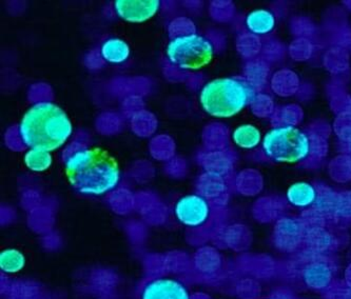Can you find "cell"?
Wrapping results in <instances>:
<instances>
[{
  "instance_id": "cell-10",
  "label": "cell",
  "mask_w": 351,
  "mask_h": 299,
  "mask_svg": "<svg viewBox=\"0 0 351 299\" xmlns=\"http://www.w3.org/2000/svg\"><path fill=\"white\" fill-rule=\"evenodd\" d=\"M319 192L315 183L299 181L291 183L286 191V200L298 210H308L317 205Z\"/></svg>"
},
{
  "instance_id": "cell-13",
  "label": "cell",
  "mask_w": 351,
  "mask_h": 299,
  "mask_svg": "<svg viewBox=\"0 0 351 299\" xmlns=\"http://www.w3.org/2000/svg\"><path fill=\"white\" fill-rule=\"evenodd\" d=\"M150 80L145 77H123L112 80L109 89L112 94L123 99L131 95H146L150 91Z\"/></svg>"
},
{
  "instance_id": "cell-21",
  "label": "cell",
  "mask_w": 351,
  "mask_h": 299,
  "mask_svg": "<svg viewBox=\"0 0 351 299\" xmlns=\"http://www.w3.org/2000/svg\"><path fill=\"white\" fill-rule=\"evenodd\" d=\"M203 140L207 151H223L227 142L225 127L217 124L206 127Z\"/></svg>"
},
{
  "instance_id": "cell-12",
  "label": "cell",
  "mask_w": 351,
  "mask_h": 299,
  "mask_svg": "<svg viewBox=\"0 0 351 299\" xmlns=\"http://www.w3.org/2000/svg\"><path fill=\"white\" fill-rule=\"evenodd\" d=\"M303 222L294 217H283L278 220L274 230V236L278 244L284 249H292L297 247L306 236Z\"/></svg>"
},
{
  "instance_id": "cell-28",
  "label": "cell",
  "mask_w": 351,
  "mask_h": 299,
  "mask_svg": "<svg viewBox=\"0 0 351 299\" xmlns=\"http://www.w3.org/2000/svg\"><path fill=\"white\" fill-rule=\"evenodd\" d=\"M165 171L172 177H182L187 173V162L184 158L174 156L169 161H167Z\"/></svg>"
},
{
  "instance_id": "cell-9",
  "label": "cell",
  "mask_w": 351,
  "mask_h": 299,
  "mask_svg": "<svg viewBox=\"0 0 351 299\" xmlns=\"http://www.w3.org/2000/svg\"><path fill=\"white\" fill-rule=\"evenodd\" d=\"M245 29L254 37L268 36L278 27V17L268 8H258L249 12L244 19Z\"/></svg>"
},
{
  "instance_id": "cell-16",
  "label": "cell",
  "mask_w": 351,
  "mask_h": 299,
  "mask_svg": "<svg viewBox=\"0 0 351 299\" xmlns=\"http://www.w3.org/2000/svg\"><path fill=\"white\" fill-rule=\"evenodd\" d=\"M199 194L207 197L210 200H217L225 196L227 192L226 177L217 175V174L205 173L199 177Z\"/></svg>"
},
{
  "instance_id": "cell-26",
  "label": "cell",
  "mask_w": 351,
  "mask_h": 299,
  "mask_svg": "<svg viewBox=\"0 0 351 299\" xmlns=\"http://www.w3.org/2000/svg\"><path fill=\"white\" fill-rule=\"evenodd\" d=\"M143 110H145L144 99L139 95L125 97L121 101V115L125 118L131 119Z\"/></svg>"
},
{
  "instance_id": "cell-29",
  "label": "cell",
  "mask_w": 351,
  "mask_h": 299,
  "mask_svg": "<svg viewBox=\"0 0 351 299\" xmlns=\"http://www.w3.org/2000/svg\"><path fill=\"white\" fill-rule=\"evenodd\" d=\"M85 64L90 70H98L103 68L105 60L101 56V51L92 50L91 52H89L86 57Z\"/></svg>"
},
{
  "instance_id": "cell-14",
  "label": "cell",
  "mask_w": 351,
  "mask_h": 299,
  "mask_svg": "<svg viewBox=\"0 0 351 299\" xmlns=\"http://www.w3.org/2000/svg\"><path fill=\"white\" fill-rule=\"evenodd\" d=\"M264 134L258 127L252 124H243L233 130L231 140L237 148L245 151H252L262 146Z\"/></svg>"
},
{
  "instance_id": "cell-19",
  "label": "cell",
  "mask_w": 351,
  "mask_h": 299,
  "mask_svg": "<svg viewBox=\"0 0 351 299\" xmlns=\"http://www.w3.org/2000/svg\"><path fill=\"white\" fill-rule=\"evenodd\" d=\"M149 151L154 159L169 161L176 155V142L169 135H158L150 140Z\"/></svg>"
},
{
  "instance_id": "cell-30",
  "label": "cell",
  "mask_w": 351,
  "mask_h": 299,
  "mask_svg": "<svg viewBox=\"0 0 351 299\" xmlns=\"http://www.w3.org/2000/svg\"><path fill=\"white\" fill-rule=\"evenodd\" d=\"M263 299H276V298H274V297H266V298H263Z\"/></svg>"
},
{
  "instance_id": "cell-5",
  "label": "cell",
  "mask_w": 351,
  "mask_h": 299,
  "mask_svg": "<svg viewBox=\"0 0 351 299\" xmlns=\"http://www.w3.org/2000/svg\"><path fill=\"white\" fill-rule=\"evenodd\" d=\"M217 46L211 37L196 34L171 39L167 57L171 66L182 71H196L213 60Z\"/></svg>"
},
{
  "instance_id": "cell-23",
  "label": "cell",
  "mask_w": 351,
  "mask_h": 299,
  "mask_svg": "<svg viewBox=\"0 0 351 299\" xmlns=\"http://www.w3.org/2000/svg\"><path fill=\"white\" fill-rule=\"evenodd\" d=\"M25 162L29 169L34 172L46 171L52 165V157L50 152L31 148L30 151L25 154Z\"/></svg>"
},
{
  "instance_id": "cell-2",
  "label": "cell",
  "mask_w": 351,
  "mask_h": 299,
  "mask_svg": "<svg viewBox=\"0 0 351 299\" xmlns=\"http://www.w3.org/2000/svg\"><path fill=\"white\" fill-rule=\"evenodd\" d=\"M19 131L25 146L51 152L69 140L73 128L68 115L58 105L40 103L25 113Z\"/></svg>"
},
{
  "instance_id": "cell-4",
  "label": "cell",
  "mask_w": 351,
  "mask_h": 299,
  "mask_svg": "<svg viewBox=\"0 0 351 299\" xmlns=\"http://www.w3.org/2000/svg\"><path fill=\"white\" fill-rule=\"evenodd\" d=\"M261 148L263 155L274 164L300 165L313 157L315 142L301 127L284 122L266 131Z\"/></svg>"
},
{
  "instance_id": "cell-22",
  "label": "cell",
  "mask_w": 351,
  "mask_h": 299,
  "mask_svg": "<svg viewBox=\"0 0 351 299\" xmlns=\"http://www.w3.org/2000/svg\"><path fill=\"white\" fill-rule=\"evenodd\" d=\"M96 130L103 135L111 136L121 132L123 128V115L114 112H105L96 119Z\"/></svg>"
},
{
  "instance_id": "cell-8",
  "label": "cell",
  "mask_w": 351,
  "mask_h": 299,
  "mask_svg": "<svg viewBox=\"0 0 351 299\" xmlns=\"http://www.w3.org/2000/svg\"><path fill=\"white\" fill-rule=\"evenodd\" d=\"M160 8L158 0H117L114 9L123 21L145 23L152 18Z\"/></svg>"
},
{
  "instance_id": "cell-3",
  "label": "cell",
  "mask_w": 351,
  "mask_h": 299,
  "mask_svg": "<svg viewBox=\"0 0 351 299\" xmlns=\"http://www.w3.org/2000/svg\"><path fill=\"white\" fill-rule=\"evenodd\" d=\"M258 88L246 77H221L206 83L199 94L204 110L215 118H231L254 105Z\"/></svg>"
},
{
  "instance_id": "cell-11",
  "label": "cell",
  "mask_w": 351,
  "mask_h": 299,
  "mask_svg": "<svg viewBox=\"0 0 351 299\" xmlns=\"http://www.w3.org/2000/svg\"><path fill=\"white\" fill-rule=\"evenodd\" d=\"M302 281L308 288L315 291L326 290L335 277L332 267L325 261H313L307 263L302 271Z\"/></svg>"
},
{
  "instance_id": "cell-7",
  "label": "cell",
  "mask_w": 351,
  "mask_h": 299,
  "mask_svg": "<svg viewBox=\"0 0 351 299\" xmlns=\"http://www.w3.org/2000/svg\"><path fill=\"white\" fill-rule=\"evenodd\" d=\"M139 299H193L189 287L182 279L160 275L148 279L139 291Z\"/></svg>"
},
{
  "instance_id": "cell-18",
  "label": "cell",
  "mask_w": 351,
  "mask_h": 299,
  "mask_svg": "<svg viewBox=\"0 0 351 299\" xmlns=\"http://www.w3.org/2000/svg\"><path fill=\"white\" fill-rule=\"evenodd\" d=\"M158 118L147 110L141 111L130 119L132 132L138 138H148L158 130Z\"/></svg>"
},
{
  "instance_id": "cell-15",
  "label": "cell",
  "mask_w": 351,
  "mask_h": 299,
  "mask_svg": "<svg viewBox=\"0 0 351 299\" xmlns=\"http://www.w3.org/2000/svg\"><path fill=\"white\" fill-rule=\"evenodd\" d=\"M199 162L207 173L227 177L232 170L233 162L225 151H207L199 155Z\"/></svg>"
},
{
  "instance_id": "cell-27",
  "label": "cell",
  "mask_w": 351,
  "mask_h": 299,
  "mask_svg": "<svg viewBox=\"0 0 351 299\" xmlns=\"http://www.w3.org/2000/svg\"><path fill=\"white\" fill-rule=\"evenodd\" d=\"M5 146L12 151H25V148H27L23 138H21L19 126H13L8 129L5 134Z\"/></svg>"
},
{
  "instance_id": "cell-1",
  "label": "cell",
  "mask_w": 351,
  "mask_h": 299,
  "mask_svg": "<svg viewBox=\"0 0 351 299\" xmlns=\"http://www.w3.org/2000/svg\"><path fill=\"white\" fill-rule=\"evenodd\" d=\"M66 174L74 190L88 196H103L114 192L121 183L117 160L101 148H89L84 133L62 153Z\"/></svg>"
},
{
  "instance_id": "cell-6",
  "label": "cell",
  "mask_w": 351,
  "mask_h": 299,
  "mask_svg": "<svg viewBox=\"0 0 351 299\" xmlns=\"http://www.w3.org/2000/svg\"><path fill=\"white\" fill-rule=\"evenodd\" d=\"M174 216L182 226L197 230L209 224L213 218V201L204 195H185L173 207Z\"/></svg>"
},
{
  "instance_id": "cell-17",
  "label": "cell",
  "mask_w": 351,
  "mask_h": 299,
  "mask_svg": "<svg viewBox=\"0 0 351 299\" xmlns=\"http://www.w3.org/2000/svg\"><path fill=\"white\" fill-rule=\"evenodd\" d=\"M101 53L105 62L119 64L128 60L130 56V48L123 39L110 38L104 42Z\"/></svg>"
},
{
  "instance_id": "cell-24",
  "label": "cell",
  "mask_w": 351,
  "mask_h": 299,
  "mask_svg": "<svg viewBox=\"0 0 351 299\" xmlns=\"http://www.w3.org/2000/svg\"><path fill=\"white\" fill-rule=\"evenodd\" d=\"M168 33L171 39L196 34V27L188 17L174 18L168 25Z\"/></svg>"
},
{
  "instance_id": "cell-20",
  "label": "cell",
  "mask_w": 351,
  "mask_h": 299,
  "mask_svg": "<svg viewBox=\"0 0 351 299\" xmlns=\"http://www.w3.org/2000/svg\"><path fill=\"white\" fill-rule=\"evenodd\" d=\"M25 256L19 250L8 248L0 252V270L5 274H16L25 267Z\"/></svg>"
},
{
  "instance_id": "cell-25",
  "label": "cell",
  "mask_w": 351,
  "mask_h": 299,
  "mask_svg": "<svg viewBox=\"0 0 351 299\" xmlns=\"http://www.w3.org/2000/svg\"><path fill=\"white\" fill-rule=\"evenodd\" d=\"M29 101L31 103H51L53 97H54V93H53L52 88L47 83H35L29 90Z\"/></svg>"
}]
</instances>
